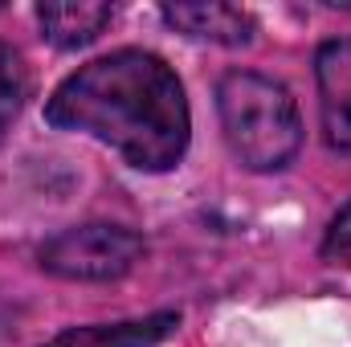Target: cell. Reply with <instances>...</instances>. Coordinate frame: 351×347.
Listing matches in <instances>:
<instances>
[{
    "mask_svg": "<svg viewBox=\"0 0 351 347\" xmlns=\"http://www.w3.org/2000/svg\"><path fill=\"white\" fill-rule=\"evenodd\" d=\"M45 119L114 147L139 172H168L184 160L192 115L176 70L147 49H114L78 66L49 94Z\"/></svg>",
    "mask_w": 351,
    "mask_h": 347,
    "instance_id": "1",
    "label": "cell"
},
{
    "mask_svg": "<svg viewBox=\"0 0 351 347\" xmlns=\"http://www.w3.org/2000/svg\"><path fill=\"white\" fill-rule=\"evenodd\" d=\"M217 110L233 156L250 172H282L302 147L298 102L258 70H229L217 86Z\"/></svg>",
    "mask_w": 351,
    "mask_h": 347,
    "instance_id": "2",
    "label": "cell"
},
{
    "mask_svg": "<svg viewBox=\"0 0 351 347\" xmlns=\"http://www.w3.org/2000/svg\"><path fill=\"white\" fill-rule=\"evenodd\" d=\"M139 258H143V237L135 229L106 225V221L62 229L37 250L41 270H49L53 278H70V282H114L131 274Z\"/></svg>",
    "mask_w": 351,
    "mask_h": 347,
    "instance_id": "3",
    "label": "cell"
},
{
    "mask_svg": "<svg viewBox=\"0 0 351 347\" xmlns=\"http://www.w3.org/2000/svg\"><path fill=\"white\" fill-rule=\"evenodd\" d=\"M323 135L335 152H351V37H331L315 53Z\"/></svg>",
    "mask_w": 351,
    "mask_h": 347,
    "instance_id": "4",
    "label": "cell"
},
{
    "mask_svg": "<svg viewBox=\"0 0 351 347\" xmlns=\"http://www.w3.org/2000/svg\"><path fill=\"white\" fill-rule=\"evenodd\" d=\"M164 21L180 29L184 37L213 41V45H250L258 33L254 12L237 4H217V0H192V4H164Z\"/></svg>",
    "mask_w": 351,
    "mask_h": 347,
    "instance_id": "5",
    "label": "cell"
},
{
    "mask_svg": "<svg viewBox=\"0 0 351 347\" xmlns=\"http://www.w3.org/2000/svg\"><path fill=\"white\" fill-rule=\"evenodd\" d=\"M180 327L176 311H156L143 319H119V323H86L66 327L45 347H160Z\"/></svg>",
    "mask_w": 351,
    "mask_h": 347,
    "instance_id": "6",
    "label": "cell"
},
{
    "mask_svg": "<svg viewBox=\"0 0 351 347\" xmlns=\"http://www.w3.org/2000/svg\"><path fill=\"white\" fill-rule=\"evenodd\" d=\"M110 16H114V8L98 4V0H49V4H37L41 33L58 49H82L90 41H98L102 29L110 25Z\"/></svg>",
    "mask_w": 351,
    "mask_h": 347,
    "instance_id": "7",
    "label": "cell"
},
{
    "mask_svg": "<svg viewBox=\"0 0 351 347\" xmlns=\"http://www.w3.org/2000/svg\"><path fill=\"white\" fill-rule=\"evenodd\" d=\"M25 98H29V70H25V58L0 41V139L12 131L16 115L25 110Z\"/></svg>",
    "mask_w": 351,
    "mask_h": 347,
    "instance_id": "8",
    "label": "cell"
},
{
    "mask_svg": "<svg viewBox=\"0 0 351 347\" xmlns=\"http://www.w3.org/2000/svg\"><path fill=\"white\" fill-rule=\"evenodd\" d=\"M323 258L339 261V265H351V200L331 217L327 225V237H323Z\"/></svg>",
    "mask_w": 351,
    "mask_h": 347,
    "instance_id": "9",
    "label": "cell"
}]
</instances>
